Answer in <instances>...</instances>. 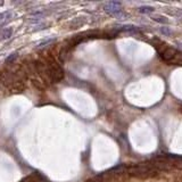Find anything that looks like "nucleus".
Here are the masks:
<instances>
[{
  "label": "nucleus",
  "mask_w": 182,
  "mask_h": 182,
  "mask_svg": "<svg viewBox=\"0 0 182 182\" xmlns=\"http://www.w3.org/2000/svg\"><path fill=\"white\" fill-rule=\"evenodd\" d=\"M46 66H47V76L50 81L59 82L61 79L64 78V71L61 69V67L57 64V61L52 57L49 56L47 58Z\"/></svg>",
  "instance_id": "obj_1"
},
{
  "label": "nucleus",
  "mask_w": 182,
  "mask_h": 182,
  "mask_svg": "<svg viewBox=\"0 0 182 182\" xmlns=\"http://www.w3.org/2000/svg\"><path fill=\"white\" fill-rule=\"evenodd\" d=\"M159 52V57L166 63H178L177 59V50L171 47H163L162 49L158 50Z\"/></svg>",
  "instance_id": "obj_2"
},
{
  "label": "nucleus",
  "mask_w": 182,
  "mask_h": 182,
  "mask_svg": "<svg viewBox=\"0 0 182 182\" xmlns=\"http://www.w3.org/2000/svg\"><path fill=\"white\" fill-rule=\"evenodd\" d=\"M104 7H105V10H106V12L113 14V15L121 10V4H120V2H115V1L106 4Z\"/></svg>",
  "instance_id": "obj_3"
},
{
  "label": "nucleus",
  "mask_w": 182,
  "mask_h": 182,
  "mask_svg": "<svg viewBox=\"0 0 182 182\" xmlns=\"http://www.w3.org/2000/svg\"><path fill=\"white\" fill-rule=\"evenodd\" d=\"M9 90L12 91L13 93H17V92H22L24 89H25V84L22 82V81H18V82L14 83L13 86L10 88H8Z\"/></svg>",
  "instance_id": "obj_4"
},
{
  "label": "nucleus",
  "mask_w": 182,
  "mask_h": 182,
  "mask_svg": "<svg viewBox=\"0 0 182 182\" xmlns=\"http://www.w3.org/2000/svg\"><path fill=\"white\" fill-rule=\"evenodd\" d=\"M10 17H12V12H5L0 14V27L4 26L6 23H8Z\"/></svg>",
  "instance_id": "obj_5"
},
{
  "label": "nucleus",
  "mask_w": 182,
  "mask_h": 182,
  "mask_svg": "<svg viewBox=\"0 0 182 182\" xmlns=\"http://www.w3.org/2000/svg\"><path fill=\"white\" fill-rule=\"evenodd\" d=\"M152 19L157 23H160V24H167L169 23V19L163 15H154V16H152Z\"/></svg>",
  "instance_id": "obj_6"
},
{
  "label": "nucleus",
  "mask_w": 182,
  "mask_h": 182,
  "mask_svg": "<svg viewBox=\"0 0 182 182\" xmlns=\"http://www.w3.org/2000/svg\"><path fill=\"white\" fill-rule=\"evenodd\" d=\"M138 10H139V13H141V14H150L154 12V8L150 7V6H142V7H139Z\"/></svg>",
  "instance_id": "obj_7"
},
{
  "label": "nucleus",
  "mask_w": 182,
  "mask_h": 182,
  "mask_svg": "<svg viewBox=\"0 0 182 182\" xmlns=\"http://www.w3.org/2000/svg\"><path fill=\"white\" fill-rule=\"evenodd\" d=\"M12 34V29H5L0 32V39L4 40V39H8L9 37Z\"/></svg>",
  "instance_id": "obj_8"
},
{
  "label": "nucleus",
  "mask_w": 182,
  "mask_h": 182,
  "mask_svg": "<svg viewBox=\"0 0 182 182\" xmlns=\"http://www.w3.org/2000/svg\"><path fill=\"white\" fill-rule=\"evenodd\" d=\"M160 33L162 34H164V35H166V37H171L172 35V31L170 30V27H160Z\"/></svg>",
  "instance_id": "obj_9"
},
{
  "label": "nucleus",
  "mask_w": 182,
  "mask_h": 182,
  "mask_svg": "<svg viewBox=\"0 0 182 182\" xmlns=\"http://www.w3.org/2000/svg\"><path fill=\"white\" fill-rule=\"evenodd\" d=\"M55 41V39H49V40H44V42H41V44H39V46H38V48H42L44 47V46H47V44H52Z\"/></svg>",
  "instance_id": "obj_10"
},
{
  "label": "nucleus",
  "mask_w": 182,
  "mask_h": 182,
  "mask_svg": "<svg viewBox=\"0 0 182 182\" xmlns=\"http://www.w3.org/2000/svg\"><path fill=\"white\" fill-rule=\"evenodd\" d=\"M16 56H17V54H16V52H14V54H12V55H10V56H9L8 58L6 59V63H12V61H13L14 59L16 58Z\"/></svg>",
  "instance_id": "obj_11"
}]
</instances>
